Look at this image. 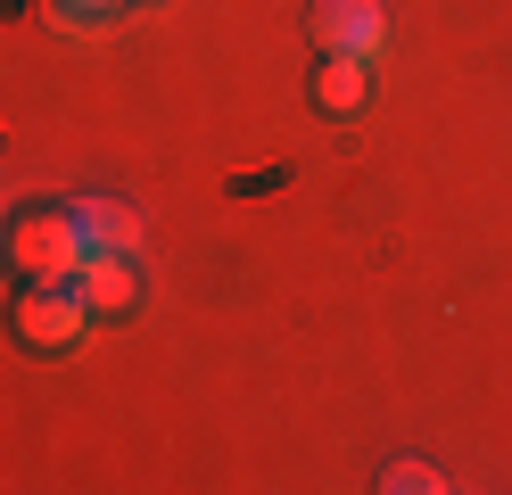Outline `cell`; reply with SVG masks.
Here are the masks:
<instances>
[{
    "label": "cell",
    "mask_w": 512,
    "mask_h": 495,
    "mask_svg": "<svg viewBox=\"0 0 512 495\" xmlns=\"http://www.w3.org/2000/svg\"><path fill=\"white\" fill-rule=\"evenodd\" d=\"M83 256H91V240H83L75 207H25L9 223V273L17 281H75Z\"/></svg>",
    "instance_id": "cell-1"
},
{
    "label": "cell",
    "mask_w": 512,
    "mask_h": 495,
    "mask_svg": "<svg viewBox=\"0 0 512 495\" xmlns=\"http://www.w3.org/2000/svg\"><path fill=\"white\" fill-rule=\"evenodd\" d=\"M83 330H91V306H83L75 281H25L17 306H9V339L25 355H75Z\"/></svg>",
    "instance_id": "cell-2"
},
{
    "label": "cell",
    "mask_w": 512,
    "mask_h": 495,
    "mask_svg": "<svg viewBox=\"0 0 512 495\" xmlns=\"http://www.w3.org/2000/svg\"><path fill=\"white\" fill-rule=\"evenodd\" d=\"M306 25H314V50H339V58H380L389 50V9L380 0H314Z\"/></svg>",
    "instance_id": "cell-3"
},
{
    "label": "cell",
    "mask_w": 512,
    "mask_h": 495,
    "mask_svg": "<svg viewBox=\"0 0 512 495\" xmlns=\"http://www.w3.org/2000/svg\"><path fill=\"white\" fill-rule=\"evenodd\" d=\"M306 99L323 116H356L364 99H372V58H339V50H314V83Z\"/></svg>",
    "instance_id": "cell-4"
},
{
    "label": "cell",
    "mask_w": 512,
    "mask_h": 495,
    "mask_svg": "<svg viewBox=\"0 0 512 495\" xmlns=\"http://www.w3.org/2000/svg\"><path fill=\"white\" fill-rule=\"evenodd\" d=\"M75 289H83L91 322H100V314H133V306H141V273H133V256H83Z\"/></svg>",
    "instance_id": "cell-5"
},
{
    "label": "cell",
    "mask_w": 512,
    "mask_h": 495,
    "mask_svg": "<svg viewBox=\"0 0 512 495\" xmlns=\"http://www.w3.org/2000/svg\"><path fill=\"white\" fill-rule=\"evenodd\" d=\"M67 207H75V223H83L91 256H133V248H141V215L124 207V198H67Z\"/></svg>",
    "instance_id": "cell-6"
},
{
    "label": "cell",
    "mask_w": 512,
    "mask_h": 495,
    "mask_svg": "<svg viewBox=\"0 0 512 495\" xmlns=\"http://www.w3.org/2000/svg\"><path fill=\"white\" fill-rule=\"evenodd\" d=\"M380 495H446V479L430 471L422 454H389L380 462Z\"/></svg>",
    "instance_id": "cell-7"
},
{
    "label": "cell",
    "mask_w": 512,
    "mask_h": 495,
    "mask_svg": "<svg viewBox=\"0 0 512 495\" xmlns=\"http://www.w3.org/2000/svg\"><path fill=\"white\" fill-rule=\"evenodd\" d=\"M67 17H108V9H124V0H58Z\"/></svg>",
    "instance_id": "cell-8"
}]
</instances>
